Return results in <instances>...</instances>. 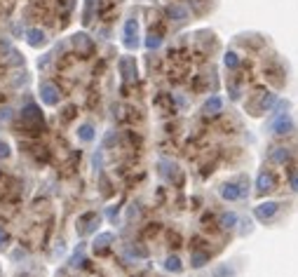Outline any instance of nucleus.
<instances>
[{"label":"nucleus","instance_id":"f257e3e1","mask_svg":"<svg viewBox=\"0 0 298 277\" xmlns=\"http://www.w3.org/2000/svg\"><path fill=\"white\" fill-rule=\"evenodd\" d=\"M221 197L225 202H237V200H244L249 195V188H247V179L240 176V181H230V183H223L221 186Z\"/></svg>","mask_w":298,"mask_h":277},{"label":"nucleus","instance_id":"f03ea898","mask_svg":"<svg viewBox=\"0 0 298 277\" xmlns=\"http://www.w3.org/2000/svg\"><path fill=\"white\" fill-rule=\"evenodd\" d=\"M275 188H277V176H275L270 169H261V172L256 174V183H254V191L258 197L268 195V193H273Z\"/></svg>","mask_w":298,"mask_h":277},{"label":"nucleus","instance_id":"7ed1b4c3","mask_svg":"<svg viewBox=\"0 0 298 277\" xmlns=\"http://www.w3.org/2000/svg\"><path fill=\"white\" fill-rule=\"evenodd\" d=\"M158 167H160V176H162L164 181H169V183H174V186H181L183 174H181V169H178L176 162L164 158V160L158 162Z\"/></svg>","mask_w":298,"mask_h":277},{"label":"nucleus","instance_id":"20e7f679","mask_svg":"<svg viewBox=\"0 0 298 277\" xmlns=\"http://www.w3.org/2000/svg\"><path fill=\"white\" fill-rule=\"evenodd\" d=\"M296 130V125H293V117L286 113V115H277L273 120V125H270V134L275 136H286L291 134V132Z\"/></svg>","mask_w":298,"mask_h":277},{"label":"nucleus","instance_id":"39448f33","mask_svg":"<svg viewBox=\"0 0 298 277\" xmlns=\"http://www.w3.org/2000/svg\"><path fill=\"white\" fill-rule=\"evenodd\" d=\"M280 207H282L280 202H261V204H256L254 207V216L258 219V221L268 223V221H273L275 216H277Z\"/></svg>","mask_w":298,"mask_h":277},{"label":"nucleus","instance_id":"423d86ee","mask_svg":"<svg viewBox=\"0 0 298 277\" xmlns=\"http://www.w3.org/2000/svg\"><path fill=\"white\" fill-rule=\"evenodd\" d=\"M291 158H293V150L291 148H284V146L270 148V153H268V160L275 162V165H286V162H291Z\"/></svg>","mask_w":298,"mask_h":277},{"label":"nucleus","instance_id":"0eeeda50","mask_svg":"<svg viewBox=\"0 0 298 277\" xmlns=\"http://www.w3.org/2000/svg\"><path fill=\"white\" fill-rule=\"evenodd\" d=\"M221 111H223V97H221V94H212V97L204 101V106H202V113L207 117L219 115Z\"/></svg>","mask_w":298,"mask_h":277},{"label":"nucleus","instance_id":"6e6552de","mask_svg":"<svg viewBox=\"0 0 298 277\" xmlns=\"http://www.w3.org/2000/svg\"><path fill=\"white\" fill-rule=\"evenodd\" d=\"M136 33H139V21L136 19H127V24H125V45L129 49L136 47Z\"/></svg>","mask_w":298,"mask_h":277},{"label":"nucleus","instance_id":"1a4fd4ad","mask_svg":"<svg viewBox=\"0 0 298 277\" xmlns=\"http://www.w3.org/2000/svg\"><path fill=\"white\" fill-rule=\"evenodd\" d=\"M40 97H43V101L49 106L59 104V89H56L52 82H43V85H40Z\"/></svg>","mask_w":298,"mask_h":277},{"label":"nucleus","instance_id":"9d476101","mask_svg":"<svg viewBox=\"0 0 298 277\" xmlns=\"http://www.w3.org/2000/svg\"><path fill=\"white\" fill-rule=\"evenodd\" d=\"M162 268H164L167 272H181V270H183L181 256H176V254H169V256L162 261Z\"/></svg>","mask_w":298,"mask_h":277},{"label":"nucleus","instance_id":"9b49d317","mask_svg":"<svg viewBox=\"0 0 298 277\" xmlns=\"http://www.w3.org/2000/svg\"><path fill=\"white\" fill-rule=\"evenodd\" d=\"M237 223H240V216L235 214V211H223V214L219 216V226H221V228H225V230L235 228Z\"/></svg>","mask_w":298,"mask_h":277},{"label":"nucleus","instance_id":"f8f14e48","mask_svg":"<svg viewBox=\"0 0 298 277\" xmlns=\"http://www.w3.org/2000/svg\"><path fill=\"white\" fill-rule=\"evenodd\" d=\"M167 17H169L171 21H186V19H188V10L183 5H169L167 7Z\"/></svg>","mask_w":298,"mask_h":277},{"label":"nucleus","instance_id":"ddd939ff","mask_svg":"<svg viewBox=\"0 0 298 277\" xmlns=\"http://www.w3.org/2000/svg\"><path fill=\"white\" fill-rule=\"evenodd\" d=\"M120 71H122V75H125L127 80H134V78H136L134 59H132V56H125V59L120 61Z\"/></svg>","mask_w":298,"mask_h":277},{"label":"nucleus","instance_id":"4468645a","mask_svg":"<svg viewBox=\"0 0 298 277\" xmlns=\"http://www.w3.org/2000/svg\"><path fill=\"white\" fill-rule=\"evenodd\" d=\"M207 261H209L207 252H193V256H190V265L193 268H202V265H207Z\"/></svg>","mask_w":298,"mask_h":277},{"label":"nucleus","instance_id":"2eb2a0df","mask_svg":"<svg viewBox=\"0 0 298 277\" xmlns=\"http://www.w3.org/2000/svg\"><path fill=\"white\" fill-rule=\"evenodd\" d=\"M110 242H113V235H110V233L99 235L97 242H94V249H97V252H104V249H108V247H110Z\"/></svg>","mask_w":298,"mask_h":277},{"label":"nucleus","instance_id":"dca6fc26","mask_svg":"<svg viewBox=\"0 0 298 277\" xmlns=\"http://www.w3.org/2000/svg\"><path fill=\"white\" fill-rule=\"evenodd\" d=\"M212 277H235V268L230 263H221L216 270L212 272Z\"/></svg>","mask_w":298,"mask_h":277},{"label":"nucleus","instance_id":"f3484780","mask_svg":"<svg viewBox=\"0 0 298 277\" xmlns=\"http://www.w3.org/2000/svg\"><path fill=\"white\" fill-rule=\"evenodd\" d=\"M223 64H225V68H230V71H235V68H240L242 59H240V54H235V52H228V54L223 56Z\"/></svg>","mask_w":298,"mask_h":277},{"label":"nucleus","instance_id":"a211bd4d","mask_svg":"<svg viewBox=\"0 0 298 277\" xmlns=\"http://www.w3.org/2000/svg\"><path fill=\"white\" fill-rule=\"evenodd\" d=\"M28 43L33 45V47L43 45L45 43V31H40V28H33V31H28Z\"/></svg>","mask_w":298,"mask_h":277},{"label":"nucleus","instance_id":"6ab92c4d","mask_svg":"<svg viewBox=\"0 0 298 277\" xmlns=\"http://www.w3.org/2000/svg\"><path fill=\"white\" fill-rule=\"evenodd\" d=\"M146 47H148V49H158V47H162V38H160L158 33H151V36L146 38Z\"/></svg>","mask_w":298,"mask_h":277},{"label":"nucleus","instance_id":"aec40b11","mask_svg":"<svg viewBox=\"0 0 298 277\" xmlns=\"http://www.w3.org/2000/svg\"><path fill=\"white\" fill-rule=\"evenodd\" d=\"M286 111H289V101H275V106H273V113H275V117L277 115H286Z\"/></svg>","mask_w":298,"mask_h":277},{"label":"nucleus","instance_id":"412c9836","mask_svg":"<svg viewBox=\"0 0 298 277\" xmlns=\"http://www.w3.org/2000/svg\"><path fill=\"white\" fill-rule=\"evenodd\" d=\"M80 139H82V141H92V139H94V127H92V125H82V127H80Z\"/></svg>","mask_w":298,"mask_h":277},{"label":"nucleus","instance_id":"4be33fe9","mask_svg":"<svg viewBox=\"0 0 298 277\" xmlns=\"http://www.w3.org/2000/svg\"><path fill=\"white\" fill-rule=\"evenodd\" d=\"M167 237H169V242H171L169 247H181V237H178L176 230H169V233H167Z\"/></svg>","mask_w":298,"mask_h":277},{"label":"nucleus","instance_id":"5701e85b","mask_svg":"<svg viewBox=\"0 0 298 277\" xmlns=\"http://www.w3.org/2000/svg\"><path fill=\"white\" fill-rule=\"evenodd\" d=\"M291 191L298 193V172H291Z\"/></svg>","mask_w":298,"mask_h":277},{"label":"nucleus","instance_id":"b1692460","mask_svg":"<svg viewBox=\"0 0 298 277\" xmlns=\"http://www.w3.org/2000/svg\"><path fill=\"white\" fill-rule=\"evenodd\" d=\"M10 155V148H7V143H0V158H7Z\"/></svg>","mask_w":298,"mask_h":277},{"label":"nucleus","instance_id":"393cba45","mask_svg":"<svg viewBox=\"0 0 298 277\" xmlns=\"http://www.w3.org/2000/svg\"><path fill=\"white\" fill-rule=\"evenodd\" d=\"M5 240H7V235H5V230L0 228V244H3V242H5Z\"/></svg>","mask_w":298,"mask_h":277}]
</instances>
